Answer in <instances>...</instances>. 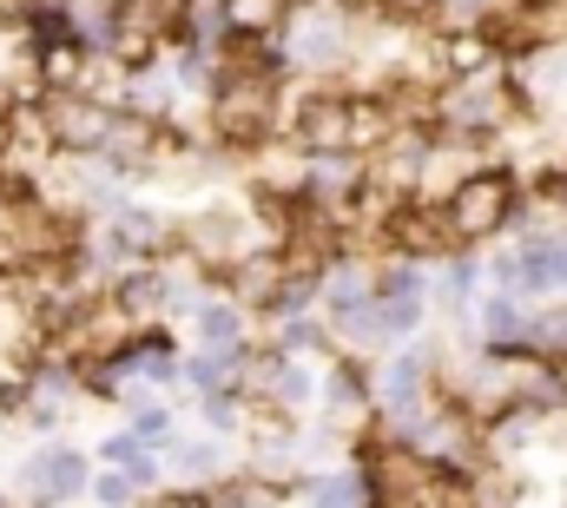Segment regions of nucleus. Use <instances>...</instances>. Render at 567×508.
<instances>
[{"instance_id":"obj_1","label":"nucleus","mask_w":567,"mask_h":508,"mask_svg":"<svg viewBox=\"0 0 567 508\" xmlns=\"http://www.w3.org/2000/svg\"><path fill=\"white\" fill-rule=\"evenodd\" d=\"M290 67L271 40H245L225 53V73L212 80V100H205V126L218 145L231 152H258L271 132L284 126V93H278V73Z\"/></svg>"},{"instance_id":"obj_12","label":"nucleus","mask_w":567,"mask_h":508,"mask_svg":"<svg viewBox=\"0 0 567 508\" xmlns=\"http://www.w3.org/2000/svg\"><path fill=\"white\" fill-rule=\"evenodd\" d=\"M113 304L126 311V324H145L158 311H178V277L158 271V264H133L120 284H113Z\"/></svg>"},{"instance_id":"obj_6","label":"nucleus","mask_w":567,"mask_h":508,"mask_svg":"<svg viewBox=\"0 0 567 508\" xmlns=\"http://www.w3.org/2000/svg\"><path fill=\"white\" fill-rule=\"evenodd\" d=\"M383 245L390 257H410V264H435V257H455V232H449V212L435 205V199H403V205H390V219H383Z\"/></svg>"},{"instance_id":"obj_22","label":"nucleus","mask_w":567,"mask_h":508,"mask_svg":"<svg viewBox=\"0 0 567 508\" xmlns=\"http://www.w3.org/2000/svg\"><path fill=\"white\" fill-rule=\"evenodd\" d=\"M278 350H284V357L330 350V324H323V317H284V324H278Z\"/></svg>"},{"instance_id":"obj_24","label":"nucleus","mask_w":567,"mask_h":508,"mask_svg":"<svg viewBox=\"0 0 567 508\" xmlns=\"http://www.w3.org/2000/svg\"><path fill=\"white\" fill-rule=\"evenodd\" d=\"M86 496H100V502H106V508H133V496H140V482H133L126 469H100Z\"/></svg>"},{"instance_id":"obj_14","label":"nucleus","mask_w":567,"mask_h":508,"mask_svg":"<svg viewBox=\"0 0 567 508\" xmlns=\"http://www.w3.org/2000/svg\"><path fill=\"white\" fill-rule=\"evenodd\" d=\"M192 13H198V0H126L120 27L152 40V47H165V40H185L192 33Z\"/></svg>"},{"instance_id":"obj_27","label":"nucleus","mask_w":567,"mask_h":508,"mask_svg":"<svg viewBox=\"0 0 567 508\" xmlns=\"http://www.w3.org/2000/svg\"><path fill=\"white\" fill-rule=\"evenodd\" d=\"M152 508H165V502H152Z\"/></svg>"},{"instance_id":"obj_11","label":"nucleus","mask_w":567,"mask_h":508,"mask_svg":"<svg viewBox=\"0 0 567 508\" xmlns=\"http://www.w3.org/2000/svg\"><path fill=\"white\" fill-rule=\"evenodd\" d=\"M495 67H502V40L488 27H455L435 47V73L442 80H475V73H495Z\"/></svg>"},{"instance_id":"obj_2","label":"nucleus","mask_w":567,"mask_h":508,"mask_svg":"<svg viewBox=\"0 0 567 508\" xmlns=\"http://www.w3.org/2000/svg\"><path fill=\"white\" fill-rule=\"evenodd\" d=\"M442 212H449V232L455 245H488L502 232H515V212H522V179L508 165H475L468 179H455L442 192Z\"/></svg>"},{"instance_id":"obj_15","label":"nucleus","mask_w":567,"mask_h":508,"mask_svg":"<svg viewBox=\"0 0 567 508\" xmlns=\"http://www.w3.org/2000/svg\"><path fill=\"white\" fill-rule=\"evenodd\" d=\"M245 377V350H212V344H198L192 357H185V383L198 389V396H225V389H238Z\"/></svg>"},{"instance_id":"obj_9","label":"nucleus","mask_w":567,"mask_h":508,"mask_svg":"<svg viewBox=\"0 0 567 508\" xmlns=\"http://www.w3.org/2000/svg\"><path fill=\"white\" fill-rule=\"evenodd\" d=\"M317 409H323L330 423H343V429L370 423V409H377V377H370L357 357H330V370L317 383Z\"/></svg>"},{"instance_id":"obj_13","label":"nucleus","mask_w":567,"mask_h":508,"mask_svg":"<svg viewBox=\"0 0 567 508\" xmlns=\"http://www.w3.org/2000/svg\"><path fill=\"white\" fill-rule=\"evenodd\" d=\"M468 317H475V337H482L488 350H528V317H535V311H528L515 291H495V297H482Z\"/></svg>"},{"instance_id":"obj_5","label":"nucleus","mask_w":567,"mask_h":508,"mask_svg":"<svg viewBox=\"0 0 567 508\" xmlns=\"http://www.w3.org/2000/svg\"><path fill=\"white\" fill-rule=\"evenodd\" d=\"M178 252L198 257L205 271H225L238 257L258 252V212H238V205H205L178 225Z\"/></svg>"},{"instance_id":"obj_23","label":"nucleus","mask_w":567,"mask_h":508,"mask_svg":"<svg viewBox=\"0 0 567 508\" xmlns=\"http://www.w3.org/2000/svg\"><path fill=\"white\" fill-rule=\"evenodd\" d=\"M133 436H140L145 449L172 443V436H178V429H172V409H165V403H152V396H133Z\"/></svg>"},{"instance_id":"obj_25","label":"nucleus","mask_w":567,"mask_h":508,"mask_svg":"<svg viewBox=\"0 0 567 508\" xmlns=\"http://www.w3.org/2000/svg\"><path fill=\"white\" fill-rule=\"evenodd\" d=\"M140 456H145V443L133 436V429H120V436H106V443H100V463H113V469H133Z\"/></svg>"},{"instance_id":"obj_16","label":"nucleus","mask_w":567,"mask_h":508,"mask_svg":"<svg viewBox=\"0 0 567 508\" xmlns=\"http://www.w3.org/2000/svg\"><path fill=\"white\" fill-rule=\"evenodd\" d=\"M310 508H370V482L363 469H323V476H303L297 482Z\"/></svg>"},{"instance_id":"obj_8","label":"nucleus","mask_w":567,"mask_h":508,"mask_svg":"<svg viewBox=\"0 0 567 508\" xmlns=\"http://www.w3.org/2000/svg\"><path fill=\"white\" fill-rule=\"evenodd\" d=\"M20 489H27L33 508H66V502H80V496L93 489V469H86L80 449H60V443H53V449H33V456H27Z\"/></svg>"},{"instance_id":"obj_7","label":"nucleus","mask_w":567,"mask_h":508,"mask_svg":"<svg viewBox=\"0 0 567 508\" xmlns=\"http://www.w3.org/2000/svg\"><path fill=\"white\" fill-rule=\"evenodd\" d=\"M40 106H47V132H53V145L73 152V159H100L106 139H113V126H120V106L86 100V93H47Z\"/></svg>"},{"instance_id":"obj_10","label":"nucleus","mask_w":567,"mask_h":508,"mask_svg":"<svg viewBox=\"0 0 567 508\" xmlns=\"http://www.w3.org/2000/svg\"><path fill=\"white\" fill-rule=\"evenodd\" d=\"M343 53H350V27H343V13H310V20L290 33V47H284V60H290V67H310V73L343 67Z\"/></svg>"},{"instance_id":"obj_3","label":"nucleus","mask_w":567,"mask_h":508,"mask_svg":"<svg viewBox=\"0 0 567 508\" xmlns=\"http://www.w3.org/2000/svg\"><path fill=\"white\" fill-rule=\"evenodd\" d=\"M522 87L495 67V73H475V80H449L442 100H435V126L455 132V139H495V132L515 126L522 113Z\"/></svg>"},{"instance_id":"obj_19","label":"nucleus","mask_w":567,"mask_h":508,"mask_svg":"<svg viewBox=\"0 0 567 508\" xmlns=\"http://www.w3.org/2000/svg\"><path fill=\"white\" fill-rule=\"evenodd\" d=\"M192 331H198V344H212V350H245V311L225 304V297H205V304L192 311Z\"/></svg>"},{"instance_id":"obj_4","label":"nucleus","mask_w":567,"mask_h":508,"mask_svg":"<svg viewBox=\"0 0 567 508\" xmlns=\"http://www.w3.org/2000/svg\"><path fill=\"white\" fill-rule=\"evenodd\" d=\"M284 126H290V145H297V152H310V159L357 152V93L310 87L303 100H290V106H284Z\"/></svg>"},{"instance_id":"obj_18","label":"nucleus","mask_w":567,"mask_h":508,"mask_svg":"<svg viewBox=\"0 0 567 508\" xmlns=\"http://www.w3.org/2000/svg\"><path fill=\"white\" fill-rule=\"evenodd\" d=\"M225 7V27L245 33V40H271L284 20L297 13V0H218Z\"/></svg>"},{"instance_id":"obj_20","label":"nucleus","mask_w":567,"mask_h":508,"mask_svg":"<svg viewBox=\"0 0 567 508\" xmlns=\"http://www.w3.org/2000/svg\"><path fill=\"white\" fill-rule=\"evenodd\" d=\"M475 284H482V264H475V257H442V277H435L429 297H442V311L468 317V311H475Z\"/></svg>"},{"instance_id":"obj_21","label":"nucleus","mask_w":567,"mask_h":508,"mask_svg":"<svg viewBox=\"0 0 567 508\" xmlns=\"http://www.w3.org/2000/svg\"><path fill=\"white\" fill-rule=\"evenodd\" d=\"M165 456H172V469L185 476V482H225V456H218V443H192V436H172L165 443Z\"/></svg>"},{"instance_id":"obj_26","label":"nucleus","mask_w":567,"mask_h":508,"mask_svg":"<svg viewBox=\"0 0 567 508\" xmlns=\"http://www.w3.org/2000/svg\"><path fill=\"white\" fill-rule=\"evenodd\" d=\"M561 383H567V357H561Z\"/></svg>"},{"instance_id":"obj_17","label":"nucleus","mask_w":567,"mask_h":508,"mask_svg":"<svg viewBox=\"0 0 567 508\" xmlns=\"http://www.w3.org/2000/svg\"><path fill=\"white\" fill-rule=\"evenodd\" d=\"M172 93H178V80L172 73H158V67H133L126 73V113H140V120H172Z\"/></svg>"},{"instance_id":"obj_28","label":"nucleus","mask_w":567,"mask_h":508,"mask_svg":"<svg viewBox=\"0 0 567 508\" xmlns=\"http://www.w3.org/2000/svg\"><path fill=\"white\" fill-rule=\"evenodd\" d=\"M561 205H567V199H561Z\"/></svg>"}]
</instances>
